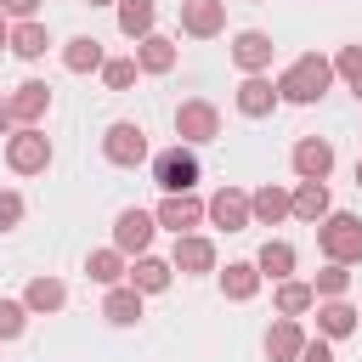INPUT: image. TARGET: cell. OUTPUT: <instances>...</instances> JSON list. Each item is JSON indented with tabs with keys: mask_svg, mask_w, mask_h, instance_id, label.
<instances>
[{
	"mask_svg": "<svg viewBox=\"0 0 362 362\" xmlns=\"http://www.w3.org/2000/svg\"><path fill=\"white\" fill-rule=\"evenodd\" d=\"M328 85H334V62H328L322 51H305V57H294V62L277 74V102L311 107V102H322Z\"/></svg>",
	"mask_w": 362,
	"mask_h": 362,
	"instance_id": "obj_1",
	"label": "cell"
},
{
	"mask_svg": "<svg viewBox=\"0 0 362 362\" xmlns=\"http://www.w3.org/2000/svg\"><path fill=\"white\" fill-rule=\"evenodd\" d=\"M317 249L334 260V266H356L362 260V221L345 215V209H328L317 221Z\"/></svg>",
	"mask_w": 362,
	"mask_h": 362,
	"instance_id": "obj_2",
	"label": "cell"
},
{
	"mask_svg": "<svg viewBox=\"0 0 362 362\" xmlns=\"http://www.w3.org/2000/svg\"><path fill=\"white\" fill-rule=\"evenodd\" d=\"M6 164H11V175H45L51 170V136L40 124H17L6 136Z\"/></svg>",
	"mask_w": 362,
	"mask_h": 362,
	"instance_id": "obj_3",
	"label": "cell"
},
{
	"mask_svg": "<svg viewBox=\"0 0 362 362\" xmlns=\"http://www.w3.org/2000/svg\"><path fill=\"white\" fill-rule=\"evenodd\" d=\"M102 158L107 164H119V170H136V164H147L153 153H147V130L136 124V119H119V124H107L102 130Z\"/></svg>",
	"mask_w": 362,
	"mask_h": 362,
	"instance_id": "obj_4",
	"label": "cell"
},
{
	"mask_svg": "<svg viewBox=\"0 0 362 362\" xmlns=\"http://www.w3.org/2000/svg\"><path fill=\"white\" fill-rule=\"evenodd\" d=\"M153 181L164 187V198H175V192H192L198 187V153L192 147H164V153H153Z\"/></svg>",
	"mask_w": 362,
	"mask_h": 362,
	"instance_id": "obj_5",
	"label": "cell"
},
{
	"mask_svg": "<svg viewBox=\"0 0 362 362\" xmlns=\"http://www.w3.org/2000/svg\"><path fill=\"white\" fill-rule=\"evenodd\" d=\"M175 136H181V147H204V141H215V136H221V107L204 102V96H187V102L175 107Z\"/></svg>",
	"mask_w": 362,
	"mask_h": 362,
	"instance_id": "obj_6",
	"label": "cell"
},
{
	"mask_svg": "<svg viewBox=\"0 0 362 362\" xmlns=\"http://www.w3.org/2000/svg\"><path fill=\"white\" fill-rule=\"evenodd\" d=\"M153 232H158L153 209H119V215H113V249H119L124 260H130V255H147Z\"/></svg>",
	"mask_w": 362,
	"mask_h": 362,
	"instance_id": "obj_7",
	"label": "cell"
},
{
	"mask_svg": "<svg viewBox=\"0 0 362 362\" xmlns=\"http://www.w3.org/2000/svg\"><path fill=\"white\" fill-rule=\"evenodd\" d=\"M288 164H294L300 181H328V170H334V141H328V136H300L294 153H288Z\"/></svg>",
	"mask_w": 362,
	"mask_h": 362,
	"instance_id": "obj_8",
	"label": "cell"
},
{
	"mask_svg": "<svg viewBox=\"0 0 362 362\" xmlns=\"http://www.w3.org/2000/svg\"><path fill=\"white\" fill-rule=\"evenodd\" d=\"M6 107H11V124H40V119L51 113V85H45V79H23V85L6 96Z\"/></svg>",
	"mask_w": 362,
	"mask_h": 362,
	"instance_id": "obj_9",
	"label": "cell"
},
{
	"mask_svg": "<svg viewBox=\"0 0 362 362\" xmlns=\"http://www.w3.org/2000/svg\"><path fill=\"white\" fill-rule=\"evenodd\" d=\"M204 221H209V226H221V232H243V226H249V192L221 187V192L204 204Z\"/></svg>",
	"mask_w": 362,
	"mask_h": 362,
	"instance_id": "obj_10",
	"label": "cell"
},
{
	"mask_svg": "<svg viewBox=\"0 0 362 362\" xmlns=\"http://www.w3.org/2000/svg\"><path fill=\"white\" fill-rule=\"evenodd\" d=\"M272 57H277L272 34H260V28H243V34H232V62H238L243 74H266V68H272Z\"/></svg>",
	"mask_w": 362,
	"mask_h": 362,
	"instance_id": "obj_11",
	"label": "cell"
},
{
	"mask_svg": "<svg viewBox=\"0 0 362 362\" xmlns=\"http://www.w3.org/2000/svg\"><path fill=\"white\" fill-rule=\"evenodd\" d=\"M153 221H158L164 232H175V238H187L192 226H204V204H198L192 192H175V198H164V204L153 209Z\"/></svg>",
	"mask_w": 362,
	"mask_h": 362,
	"instance_id": "obj_12",
	"label": "cell"
},
{
	"mask_svg": "<svg viewBox=\"0 0 362 362\" xmlns=\"http://www.w3.org/2000/svg\"><path fill=\"white\" fill-rule=\"evenodd\" d=\"M170 266H175L181 277H204V272H215V243H209L204 232H187V238H175Z\"/></svg>",
	"mask_w": 362,
	"mask_h": 362,
	"instance_id": "obj_13",
	"label": "cell"
},
{
	"mask_svg": "<svg viewBox=\"0 0 362 362\" xmlns=\"http://www.w3.org/2000/svg\"><path fill=\"white\" fill-rule=\"evenodd\" d=\"M124 283L147 300V294H164V288L175 283V266H170V260H158V255H136V260H130V272H124Z\"/></svg>",
	"mask_w": 362,
	"mask_h": 362,
	"instance_id": "obj_14",
	"label": "cell"
},
{
	"mask_svg": "<svg viewBox=\"0 0 362 362\" xmlns=\"http://www.w3.org/2000/svg\"><path fill=\"white\" fill-rule=\"evenodd\" d=\"M181 28L192 40H215L226 28V0H181Z\"/></svg>",
	"mask_w": 362,
	"mask_h": 362,
	"instance_id": "obj_15",
	"label": "cell"
},
{
	"mask_svg": "<svg viewBox=\"0 0 362 362\" xmlns=\"http://www.w3.org/2000/svg\"><path fill=\"white\" fill-rule=\"evenodd\" d=\"M238 113L243 119H266L272 107H277V79H266V74H243V85H238Z\"/></svg>",
	"mask_w": 362,
	"mask_h": 362,
	"instance_id": "obj_16",
	"label": "cell"
},
{
	"mask_svg": "<svg viewBox=\"0 0 362 362\" xmlns=\"http://www.w3.org/2000/svg\"><path fill=\"white\" fill-rule=\"evenodd\" d=\"M356 322H362V311L351 300H317V339H345V334H356Z\"/></svg>",
	"mask_w": 362,
	"mask_h": 362,
	"instance_id": "obj_17",
	"label": "cell"
},
{
	"mask_svg": "<svg viewBox=\"0 0 362 362\" xmlns=\"http://www.w3.org/2000/svg\"><path fill=\"white\" fill-rule=\"evenodd\" d=\"M300 351H305L300 317H277V322L266 328V356H272V362H300Z\"/></svg>",
	"mask_w": 362,
	"mask_h": 362,
	"instance_id": "obj_18",
	"label": "cell"
},
{
	"mask_svg": "<svg viewBox=\"0 0 362 362\" xmlns=\"http://www.w3.org/2000/svg\"><path fill=\"white\" fill-rule=\"evenodd\" d=\"M23 305H28V317H51V311H62L68 305V288H62V277H28V288H23Z\"/></svg>",
	"mask_w": 362,
	"mask_h": 362,
	"instance_id": "obj_19",
	"label": "cell"
},
{
	"mask_svg": "<svg viewBox=\"0 0 362 362\" xmlns=\"http://www.w3.org/2000/svg\"><path fill=\"white\" fill-rule=\"evenodd\" d=\"M130 57H136V74H170L181 51H175V40H164V34H147V40H136Z\"/></svg>",
	"mask_w": 362,
	"mask_h": 362,
	"instance_id": "obj_20",
	"label": "cell"
},
{
	"mask_svg": "<svg viewBox=\"0 0 362 362\" xmlns=\"http://www.w3.org/2000/svg\"><path fill=\"white\" fill-rule=\"evenodd\" d=\"M277 221H288V192L266 181L249 192V226H277Z\"/></svg>",
	"mask_w": 362,
	"mask_h": 362,
	"instance_id": "obj_21",
	"label": "cell"
},
{
	"mask_svg": "<svg viewBox=\"0 0 362 362\" xmlns=\"http://www.w3.org/2000/svg\"><path fill=\"white\" fill-rule=\"evenodd\" d=\"M6 51H17L23 62H40L45 51H51V28L34 17V23H11V40H6Z\"/></svg>",
	"mask_w": 362,
	"mask_h": 362,
	"instance_id": "obj_22",
	"label": "cell"
},
{
	"mask_svg": "<svg viewBox=\"0 0 362 362\" xmlns=\"http://www.w3.org/2000/svg\"><path fill=\"white\" fill-rule=\"evenodd\" d=\"M102 62H107V57H102V40H96V34H74V40L62 45V68H68V74H102Z\"/></svg>",
	"mask_w": 362,
	"mask_h": 362,
	"instance_id": "obj_23",
	"label": "cell"
},
{
	"mask_svg": "<svg viewBox=\"0 0 362 362\" xmlns=\"http://www.w3.org/2000/svg\"><path fill=\"white\" fill-rule=\"evenodd\" d=\"M328 209H334V204H328V181H300V187L288 192V215H300V221H311V226H317Z\"/></svg>",
	"mask_w": 362,
	"mask_h": 362,
	"instance_id": "obj_24",
	"label": "cell"
},
{
	"mask_svg": "<svg viewBox=\"0 0 362 362\" xmlns=\"http://www.w3.org/2000/svg\"><path fill=\"white\" fill-rule=\"evenodd\" d=\"M255 272H260V277H272V283L294 277V243H288V238H266V243H260V255H255Z\"/></svg>",
	"mask_w": 362,
	"mask_h": 362,
	"instance_id": "obj_25",
	"label": "cell"
},
{
	"mask_svg": "<svg viewBox=\"0 0 362 362\" xmlns=\"http://www.w3.org/2000/svg\"><path fill=\"white\" fill-rule=\"evenodd\" d=\"M260 283H266V277L255 272V260H226V272H221V294H226V300H238V305H243V300H255V294H260Z\"/></svg>",
	"mask_w": 362,
	"mask_h": 362,
	"instance_id": "obj_26",
	"label": "cell"
},
{
	"mask_svg": "<svg viewBox=\"0 0 362 362\" xmlns=\"http://www.w3.org/2000/svg\"><path fill=\"white\" fill-rule=\"evenodd\" d=\"M102 322H113V328H136V322H141V294H136L130 283L107 288V300H102Z\"/></svg>",
	"mask_w": 362,
	"mask_h": 362,
	"instance_id": "obj_27",
	"label": "cell"
},
{
	"mask_svg": "<svg viewBox=\"0 0 362 362\" xmlns=\"http://www.w3.org/2000/svg\"><path fill=\"white\" fill-rule=\"evenodd\" d=\"M85 272H90V283L119 288V283H124V272H130V260H124L119 249H90V255H85Z\"/></svg>",
	"mask_w": 362,
	"mask_h": 362,
	"instance_id": "obj_28",
	"label": "cell"
},
{
	"mask_svg": "<svg viewBox=\"0 0 362 362\" xmlns=\"http://www.w3.org/2000/svg\"><path fill=\"white\" fill-rule=\"evenodd\" d=\"M153 17H158L153 0H119V34L124 40H147L153 34Z\"/></svg>",
	"mask_w": 362,
	"mask_h": 362,
	"instance_id": "obj_29",
	"label": "cell"
},
{
	"mask_svg": "<svg viewBox=\"0 0 362 362\" xmlns=\"http://www.w3.org/2000/svg\"><path fill=\"white\" fill-rule=\"evenodd\" d=\"M272 300H277V317H305V311L317 305V294H311V283H300V277H283Z\"/></svg>",
	"mask_w": 362,
	"mask_h": 362,
	"instance_id": "obj_30",
	"label": "cell"
},
{
	"mask_svg": "<svg viewBox=\"0 0 362 362\" xmlns=\"http://www.w3.org/2000/svg\"><path fill=\"white\" fill-rule=\"evenodd\" d=\"M345 288H351V272H345V266H334V260L311 277V294H317V300H345Z\"/></svg>",
	"mask_w": 362,
	"mask_h": 362,
	"instance_id": "obj_31",
	"label": "cell"
},
{
	"mask_svg": "<svg viewBox=\"0 0 362 362\" xmlns=\"http://www.w3.org/2000/svg\"><path fill=\"white\" fill-rule=\"evenodd\" d=\"M102 85L107 90H130L136 85V57H107L102 62Z\"/></svg>",
	"mask_w": 362,
	"mask_h": 362,
	"instance_id": "obj_32",
	"label": "cell"
},
{
	"mask_svg": "<svg viewBox=\"0 0 362 362\" xmlns=\"http://www.w3.org/2000/svg\"><path fill=\"white\" fill-rule=\"evenodd\" d=\"M28 328V305L23 300H0V339H23Z\"/></svg>",
	"mask_w": 362,
	"mask_h": 362,
	"instance_id": "obj_33",
	"label": "cell"
},
{
	"mask_svg": "<svg viewBox=\"0 0 362 362\" xmlns=\"http://www.w3.org/2000/svg\"><path fill=\"white\" fill-rule=\"evenodd\" d=\"M328 62H334V74H345L351 85L362 79V45H339V57H328Z\"/></svg>",
	"mask_w": 362,
	"mask_h": 362,
	"instance_id": "obj_34",
	"label": "cell"
},
{
	"mask_svg": "<svg viewBox=\"0 0 362 362\" xmlns=\"http://www.w3.org/2000/svg\"><path fill=\"white\" fill-rule=\"evenodd\" d=\"M23 226V192H0V232Z\"/></svg>",
	"mask_w": 362,
	"mask_h": 362,
	"instance_id": "obj_35",
	"label": "cell"
},
{
	"mask_svg": "<svg viewBox=\"0 0 362 362\" xmlns=\"http://www.w3.org/2000/svg\"><path fill=\"white\" fill-rule=\"evenodd\" d=\"M34 11H40V0H0L6 23H34Z\"/></svg>",
	"mask_w": 362,
	"mask_h": 362,
	"instance_id": "obj_36",
	"label": "cell"
},
{
	"mask_svg": "<svg viewBox=\"0 0 362 362\" xmlns=\"http://www.w3.org/2000/svg\"><path fill=\"white\" fill-rule=\"evenodd\" d=\"M300 362H334V351H328V339H305V351H300Z\"/></svg>",
	"mask_w": 362,
	"mask_h": 362,
	"instance_id": "obj_37",
	"label": "cell"
},
{
	"mask_svg": "<svg viewBox=\"0 0 362 362\" xmlns=\"http://www.w3.org/2000/svg\"><path fill=\"white\" fill-rule=\"evenodd\" d=\"M17 124H11V107H6V96H0V136H11Z\"/></svg>",
	"mask_w": 362,
	"mask_h": 362,
	"instance_id": "obj_38",
	"label": "cell"
},
{
	"mask_svg": "<svg viewBox=\"0 0 362 362\" xmlns=\"http://www.w3.org/2000/svg\"><path fill=\"white\" fill-rule=\"evenodd\" d=\"M6 40H11V23H6V17H0V51H6Z\"/></svg>",
	"mask_w": 362,
	"mask_h": 362,
	"instance_id": "obj_39",
	"label": "cell"
},
{
	"mask_svg": "<svg viewBox=\"0 0 362 362\" xmlns=\"http://www.w3.org/2000/svg\"><path fill=\"white\" fill-rule=\"evenodd\" d=\"M351 90H356V102H362V79H356V85H351Z\"/></svg>",
	"mask_w": 362,
	"mask_h": 362,
	"instance_id": "obj_40",
	"label": "cell"
},
{
	"mask_svg": "<svg viewBox=\"0 0 362 362\" xmlns=\"http://www.w3.org/2000/svg\"><path fill=\"white\" fill-rule=\"evenodd\" d=\"M356 187H362V158H356Z\"/></svg>",
	"mask_w": 362,
	"mask_h": 362,
	"instance_id": "obj_41",
	"label": "cell"
},
{
	"mask_svg": "<svg viewBox=\"0 0 362 362\" xmlns=\"http://www.w3.org/2000/svg\"><path fill=\"white\" fill-rule=\"evenodd\" d=\"M90 6H119V0H90Z\"/></svg>",
	"mask_w": 362,
	"mask_h": 362,
	"instance_id": "obj_42",
	"label": "cell"
}]
</instances>
